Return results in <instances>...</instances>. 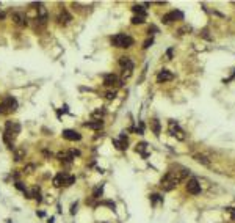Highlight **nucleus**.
<instances>
[{
    "label": "nucleus",
    "mask_w": 235,
    "mask_h": 223,
    "mask_svg": "<svg viewBox=\"0 0 235 223\" xmlns=\"http://www.w3.org/2000/svg\"><path fill=\"white\" fill-rule=\"evenodd\" d=\"M180 175H176V173H172V171H169V173H166L163 176V179H161V187L166 190V192H169V190H172V189H176V186L180 182Z\"/></svg>",
    "instance_id": "obj_1"
},
{
    "label": "nucleus",
    "mask_w": 235,
    "mask_h": 223,
    "mask_svg": "<svg viewBox=\"0 0 235 223\" xmlns=\"http://www.w3.org/2000/svg\"><path fill=\"white\" fill-rule=\"evenodd\" d=\"M112 44H113L115 47L127 49V47L133 46V38H130L129 35H124V33H118V35L112 36Z\"/></svg>",
    "instance_id": "obj_2"
},
{
    "label": "nucleus",
    "mask_w": 235,
    "mask_h": 223,
    "mask_svg": "<svg viewBox=\"0 0 235 223\" xmlns=\"http://www.w3.org/2000/svg\"><path fill=\"white\" fill-rule=\"evenodd\" d=\"M17 109V101L13 96H6L2 102H0V115H8Z\"/></svg>",
    "instance_id": "obj_3"
},
{
    "label": "nucleus",
    "mask_w": 235,
    "mask_h": 223,
    "mask_svg": "<svg viewBox=\"0 0 235 223\" xmlns=\"http://www.w3.org/2000/svg\"><path fill=\"white\" fill-rule=\"evenodd\" d=\"M187 190L190 192V193H193V195H198V193H201V184L198 182V179H190L188 182H187Z\"/></svg>",
    "instance_id": "obj_4"
},
{
    "label": "nucleus",
    "mask_w": 235,
    "mask_h": 223,
    "mask_svg": "<svg viewBox=\"0 0 235 223\" xmlns=\"http://www.w3.org/2000/svg\"><path fill=\"white\" fill-rule=\"evenodd\" d=\"M63 138H66L69 141H78V140H81V135L77 132V130L66 129V130H63Z\"/></svg>",
    "instance_id": "obj_5"
},
{
    "label": "nucleus",
    "mask_w": 235,
    "mask_h": 223,
    "mask_svg": "<svg viewBox=\"0 0 235 223\" xmlns=\"http://www.w3.org/2000/svg\"><path fill=\"white\" fill-rule=\"evenodd\" d=\"M169 134L174 135V137H177L179 140H184L185 138L184 137V132L180 130V127H179V124L176 121H169Z\"/></svg>",
    "instance_id": "obj_6"
},
{
    "label": "nucleus",
    "mask_w": 235,
    "mask_h": 223,
    "mask_svg": "<svg viewBox=\"0 0 235 223\" xmlns=\"http://www.w3.org/2000/svg\"><path fill=\"white\" fill-rule=\"evenodd\" d=\"M172 79H174V75H172L168 69H161V71L158 72V75H157V82H158V83H163V82L172 80Z\"/></svg>",
    "instance_id": "obj_7"
},
{
    "label": "nucleus",
    "mask_w": 235,
    "mask_h": 223,
    "mask_svg": "<svg viewBox=\"0 0 235 223\" xmlns=\"http://www.w3.org/2000/svg\"><path fill=\"white\" fill-rule=\"evenodd\" d=\"M13 21H14V24L21 25V27H24V25H27L28 22H27V16H25V13H14L13 14Z\"/></svg>",
    "instance_id": "obj_8"
},
{
    "label": "nucleus",
    "mask_w": 235,
    "mask_h": 223,
    "mask_svg": "<svg viewBox=\"0 0 235 223\" xmlns=\"http://www.w3.org/2000/svg\"><path fill=\"white\" fill-rule=\"evenodd\" d=\"M21 130V126H19V123H16V121H6V130L5 132H8L9 135H14V134H17Z\"/></svg>",
    "instance_id": "obj_9"
},
{
    "label": "nucleus",
    "mask_w": 235,
    "mask_h": 223,
    "mask_svg": "<svg viewBox=\"0 0 235 223\" xmlns=\"http://www.w3.org/2000/svg\"><path fill=\"white\" fill-rule=\"evenodd\" d=\"M176 17H180V19H182L184 16H182V13H179V11H171V13H168V14H165L161 21H163L165 24H169V22L176 21Z\"/></svg>",
    "instance_id": "obj_10"
},
{
    "label": "nucleus",
    "mask_w": 235,
    "mask_h": 223,
    "mask_svg": "<svg viewBox=\"0 0 235 223\" xmlns=\"http://www.w3.org/2000/svg\"><path fill=\"white\" fill-rule=\"evenodd\" d=\"M119 64L124 68V71H133V61L129 58V57H121V60H119Z\"/></svg>",
    "instance_id": "obj_11"
},
{
    "label": "nucleus",
    "mask_w": 235,
    "mask_h": 223,
    "mask_svg": "<svg viewBox=\"0 0 235 223\" xmlns=\"http://www.w3.org/2000/svg\"><path fill=\"white\" fill-rule=\"evenodd\" d=\"M115 83H118V75L116 74H107V75H104V85L105 87H113Z\"/></svg>",
    "instance_id": "obj_12"
},
{
    "label": "nucleus",
    "mask_w": 235,
    "mask_h": 223,
    "mask_svg": "<svg viewBox=\"0 0 235 223\" xmlns=\"http://www.w3.org/2000/svg\"><path fill=\"white\" fill-rule=\"evenodd\" d=\"M71 21H72V16L69 14V13H67L66 10H63V11L60 13V14H58V22H60L61 25H66V24H69Z\"/></svg>",
    "instance_id": "obj_13"
},
{
    "label": "nucleus",
    "mask_w": 235,
    "mask_h": 223,
    "mask_svg": "<svg viewBox=\"0 0 235 223\" xmlns=\"http://www.w3.org/2000/svg\"><path fill=\"white\" fill-rule=\"evenodd\" d=\"M83 126H85V127H89V129H94V130H99V129L104 127V121H102V120H94V121L85 123Z\"/></svg>",
    "instance_id": "obj_14"
},
{
    "label": "nucleus",
    "mask_w": 235,
    "mask_h": 223,
    "mask_svg": "<svg viewBox=\"0 0 235 223\" xmlns=\"http://www.w3.org/2000/svg\"><path fill=\"white\" fill-rule=\"evenodd\" d=\"M64 178H66V173H60L53 178V186L55 187H61L63 182H64Z\"/></svg>",
    "instance_id": "obj_15"
},
{
    "label": "nucleus",
    "mask_w": 235,
    "mask_h": 223,
    "mask_svg": "<svg viewBox=\"0 0 235 223\" xmlns=\"http://www.w3.org/2000/svg\"><path fill=\"white\" fill-rule=\"evenodd\" d=\"M132 11L135 13L136 16H141V17H146V10L141 6V5H135V6H132Z\"/></svg>",
    "instance_id": "obj_16"
},
{
    "label": "nucleus",
    "mask_w": 235,
    "mask_h": 223,
    "mask_svg": "<svg viewBox=\"0 0 235 223\" xmlns=\"http://www.w3.org/2000/svg\"><path fill=\"white\" fill-rule=\"evenodd\" d=\"M195 159H196V162H199V163H202V165H207V167L210 165V160L207 159L205 156H202V154H196V156H195Z\"/></svg>",
    "instance_id": "obj_17"
},
{
    "label": "nucleus",
    "mask_w": 235,
    "mask_h": 223,
    "mask_svg": "<svg viewBox=\"0 0 235 223\" xmlns=\"http://www.w3.org/2000/svg\"><path fill=\"white\" fill-rule=\"evenodd\" d=\"M58 159L60 160H64V162H71L74 157H72L71 152H58Z\"/></svg>",
    "instance_id": "obj_18"
},
{
    "label": "nucleus",
    "mask_w": 235,
    "mask_h": 223,
    "mask_svg": "<svg viewBox=\"0 0 235 223\" xmlns=\"http://www.w3.org/2000/svg\"><path fill=\"white\" fill-rule=\"evenodd\" d=\"M150 126H152V130H154V134L158 135V134H160V121H158V120H152V121H150Z\"/></svg>",
    "instance_id": "obj_19"
},
{
    "label": "nucleus",
    "mask_w": 235,
    "mask_h": 223,
    "mask_svg": "<svg viewBox=\"0 0 235 223\" xmlns=\"http://www.w3.org/2000/svg\"><path fill=\"white\" fill-rule=\"evenodd\" d=\"M24 156H25V149H24V148L17 149V151H16V154H14V160H16V162L22 160V159H24Z\"/></svg>",
    "instance_id": "obj_20"
},
{
    "label": "nucleus",
    "mask_w": 235,
    "mask_h": 223,
    "mask_svg": "<svg viewBox=\"0 0 235 223\" xmlns=\"http://www.w3.org/2000/svg\"><path fill=\"white\" fill-rule=\"evenodd\" d=\"M74 182H75V178H74V176H67V175H66V178H64V182H63V186L69 187V186H72Z\"/></svg>",
    "instance_id": "obj_21"
},
{
    "label": "nucleus",
    "mask_w": 235,
    "mask_h": 223,
    "mask_svg": "<svg viewBox=\"0 0 235 223\" xmlns=\"http://www.w3.org/2000/svg\"><path fill=\"white\" fill-rule=\"evenodd\" d=\"M146 146H147V145H146V143H138V145H136V152H141V154H143V156L146 157V156H147V154L144 152Z\"/></svg>",
    "instance_id": "obj_22"
},
{
    "label": "nucleus",
    "mask_w": 235,
    "mask_h": 223,
    "mask_svg": "<svg viewBox=\"0 0 235 223\" xmlns=\"http://www.w3.org/2000/svg\"><path fill=\"white\" fill-rule=\"evenodd\" d=\"M132 24H144V17H141V16H133L132 17Z\"/></svg>",
    "instance_id": "obj_23"
},
{
    "label": "nucleus",
    "mask_w": 235,
    "mask_h": 223,
    "mask_svg": "<svg viewBox=\"0 0 235 223\" xmlns=\"http://www.w3.org/2000/svg\"><path fill=\"white\" fill-rule=\"evenodd\" d=\"M105 115V110H97L93 113V118H96V120H102V116Z\"/></svg>",
    "instance_id": "obj_24"
},
{
    "label": "nucleus",
    "mask_w": 235,
    "mask_h": 223,
    "mask_svg": "<svg viewBox=\"0 0 235 223\" xmlns=\"http://www.w3.org/2000/svg\"><path fill=\"white\" fill-rule=\"evenodd\" d=\"M161 200H163V198H161L160 195H157V193H152V195H150V201L154 203V204H155L157 201H161Z\"/></svg>",
    "instance_id": "obj_25"
},
{
    "label": "nucleus",
    "mask_w": 235,
    "mask_h": 223,
    "mask_svg": "<svg viewBox=\"0 0 235 223\" xmlns=\"http://www.w3.org/2000/svg\"><path fill=\"white\" fill-rule=\"evenodd\" d=\"M105 98H107L108 101H113V99L116 98V91H107V94H105Z\"/></svg>",
    "instance_id": "obj_26"
},
{
    "label": "nucleus",
    "mask_w": 235,
    "mask_h": 223,
    "mask_svg": "<svg viewBox=\"0 0 235 223\" xmlns=\"http://www.w3.org/2000/svg\"><path fill=\"white\" fill-rule=\"evenodd\" d=\"M102 189H104L102 186H100V187H97V189H96V190H94V193H93V198H99V196L102 195Z\"/></svg>",
    "instance_id": "obj_27"
},
{
    "label": "nucleus",
    "mask_w": 235,
    "mask_h": 223,
    "mask_svg": "<svg viewBox=\"0 0 235 223\" xmlns=\"http://www.w3.org/2000/svg\"><path fill=\"white\" fill-rule=\"evenodd\" d=\"M152 44H154V39L150 38V39H146V41H144V46H143V47H144V49H149Z\"/></svg>",
    "instance_id": "obj_28"
},
{
    "label": "nucleus",
    "mask_w": 235,
    "mask_h": 223,
    "mask_svg": "<svg viewBox=\"0 0 235 223\" xmlns=\"http://www.w3.org/2000/svg\"><path fill=\"white\" fill-rule=\"evenodd\" d=\"M113 145H115V146H116L118 149H124V146L121 145V141H119V140H116V138L113 140Z\"/></svg>",
    "instance_id": "obj_29"
},
{
    "label": "nucleus",
    "mask_w": 235,
    "mask_h": 223,
    "mask_svg": "<svg viewBox=\"0 0 235 223\" xmlns=\"http://www.w3.org/2000/svg\"><path fill=\"white\" fill-rule=\"evenodd\" d=\"M172 52H174V49H168L166 50V60H171L172 58Z\"/></svg>",
    "instance_id": "obj_30"
},
{
    "label": "nucleus",
    "mask_w": 235,
    "mask_h": 223,
    "mask_svg": "<svg viewBox=\"0 0 235 223\" xmlns=\"http://www.w3.org/2000/svg\"><path fill=\"white\" fill-rule=\"evenodd\" d=\"M16 187H17L19 190H24V192H25V186L22 184V182H16Z\"/></svg>",
    "instance_id": "obj_31"
},
{
    "label": "nucleus",
    "mask_w": 235,
    "mask_h": 223,
    "mask_svg": "<svg viewBox=\"0 0 235 223\" xmlns=\"http://www.w3.org/2000/svg\"><path fill=\"white\" fill-rule=\"evenodd\" d=\"M2 19H5V14H3V13H0V21H2Z\"/></svg>",
    "instance_id": "obj_32"
}]
</instances>
